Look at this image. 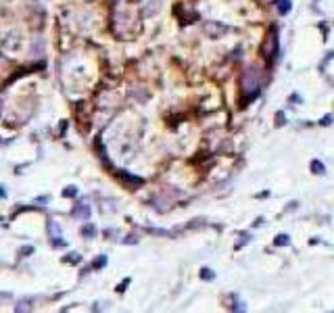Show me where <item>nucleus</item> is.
I'll return each instance as SVG.
<instances>
[{
  "label": "nucleus",
  "instance_id": "1",
  "mask_svg": "<svg viewBox=\"0 0 334 313\" xmlns=\"http://www.w3.org/2000/svg\"><path fill=\"white\" fill-rule=\"evenodd\" d=\"M290 8V2L288 0H280V13H286Z\"/></svg>",
  "mask_w": 334,
  "mask_h": 313
},
{
  "label": "nucleus",
  "instance_id": "2",
  "mask_svg": "<svg viewBox=\"0 0 334 313\" xmlns=\"http://www.w3.org/2000/svg\"><path fill=\"white\" fill-rule=\"evenodd\" d=\"M276 244H288V236H278V240H276Z\"/></svg>",
  "mask_w": 334,
  "mask_h": 313
},
{
  "label": "nucleus",
  "instance_id": "3",
  "mask_svg": "<svg viewBox=\"0 0 334 313\" xmlns=\"http://www.w3.org/2000/svg\"><path fill=\"white\" fill-rule=\"evenodd\" d=\"M203 278H207V280H213V273H211V269H203Z\"/></svg>",
  "mask_w": 334,
  "mask_h": 313
},
{
  "label": "nucleus",
  "instance_id": "4",
  "mask_svg": "<svg viewBox=\"0 0 334 313\" xmlns=\"http://www.w3.org/2000/svg\"><path fill=\"white\" fill-rule=\"evenodd\" d=\"M313 169H315V173H322V171H324V165H320V163H313Z\"/></svg>",
  "mask_w": 334,
  "mask_h": 313
}]
</instances>
